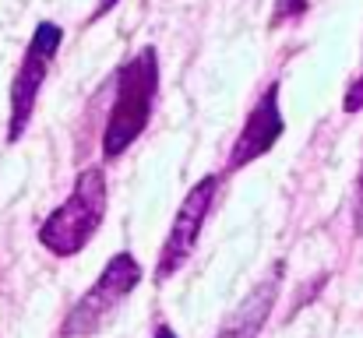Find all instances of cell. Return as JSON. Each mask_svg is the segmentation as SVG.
Segmentation results:
<instances>
[{"label":"cell","mask_w":363,"mask_h":338,"mask_svg":"<svg viewBox=\"0 0 363 338\" xmlns=\"http://www.w3.org/2000/svg\"><path fill=\"white\" fill-rule=\"evenodd\" d=\"M159 96V53L155 46H141L127 57L113 81V106L103 130V155L121 159L123 152L145 134L152 123V106Z\"/></svg>","instance_id":"1"},{"label":"cell","mask_w":363,"mask_h":338,"mask_svg":"<svg viewBox=\"0 0 363 338\" xmlns=\"http://www.w3.org/2000/svg\"><path fill=\"white\" fill-rule=\"evenodd\" d=\"M103 219H106V169L89 166L78 173L67 201L43 219L39 243L53 257H74L92 243Z\"/></svg>","instance_id":"2"},{"label":"cell","mask_w":363,"mask_h":338,"mask_svg":"<svg viewBox=\"0 0 363 338\" xmlns=\"http://www.w3.org/2000/svg\"><path fill=\"white\" fill-rule=\"evenodd\" d=\"M138 282H141V264H138V257L127 254V250L113 254V257L106 261V268L99 271V278L92 282V289L64 314L60 338L96 335V332L117 314V307H121L123 300L138 289Z\"/></svg>","instance_id":"3"},{"label":"cell","mask_w":363,"mask_h":338,"mask_svg":"<svg viewBox=\"0 0 363 338\" xmlns=\"http://www.w3.org/2000/svg\"><path fill=\"white\" fill-rule=\"evenodd\" d=\"M64 43V28L57 21H39L28 46H25V57L14 71V81H11V116H7V141L18 145L28 130V120L35 113L39 103V92L46 85V74L53 67V57Z\"/></svg>","instance_id":"4"},{"label":"cell","mask_w":363,"mask_h":338,"mask_svg":"<svg viewBox=\"0 0 363 338\" xmlns=\"http://www.w3.org/2000/svg\"><path fill=\"white\" fill-rule=\"evenodd\" d=\"M216 194H219V176H216V173L201 176V180L187 191V198L180 201V208H177V215H173L169 236H166L162 247H159V257H155V282H169V278L187 264V257H191L194 247H198L201 225H205L212 205H216Z\"/></svg>","instance_id":"5"},{"label":"cell","mask_w":363,"mask_h":338,"mask_svg":"<svg viewBox=\"0 0 363 338\" xmlns=\"http://www.w3.org/2000/svg\"><path fill=\"white\" fill-rule=\"evenodd\" d=\"M282 130H286V120H282V110H279V85L272 81V85L257 96V103L250 106L240 134H237V141H233L230 173L247 169L250 162H257L261 155H268V152L279 145Z\"/></svg>","instance_id":"6"},{"label":"cell","mask_w":363,"mask_h":338,"mask_svg":"<svg viewBox=\"0 0 363 338\" xmlns=\"http://www.w3.org/2000/svg\"><path fill=\"white\" fill-rule=\"evenodd\" d=\"M279 286H282V264H275V271L254 286V293L226 317V325L219 328L216 338H257L261 335V328L272 317V307L279 300Z\"/></svg>","instance_id":"7"},{"label":"cell","mask_w":363,"mask_h":338,"mask_svg":"<svg viewBox=\"0 0 363 338\" xmlns=\"http://www.w3.org/2000/svg\"><path fill=\"white\" fill-rule=\"evenodd\" d=\"M342 110L346 113H360L363 110V74L346 89V99H342Z\"/></svg>","instance_id":"8"},{"label":"cell","mask_w":363,"mask_h":338,"mask_svg":"<svg viewBox=\"0 0 363 338\" xmlns=\"http://www.w3.org/2000/svg\"><path fill=\"white\" fill-rule=\"evenodd\" d=\"M117 4H121V0H99V4H96V11H92V18H89V21H99V18H103V14H110V11H113V7H117Z\"/></svg>","instance_id":"9"},{"label":"cell","mask_w":363,"mask_h":338,"mask_svg":"<svg viewBox=\"0 0 363 338\" xmlns=\"http://www.w3.org/2000/svg\"><path fill=\"white\" fill-rule=\"evenodd\" d=\"M152 338H177V332H173L169 325H159V328H155V335H152Z\"/></svg>","instance_id":"10"}]
</instances>
